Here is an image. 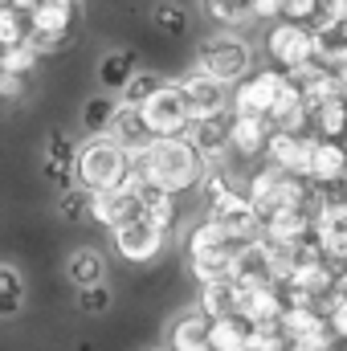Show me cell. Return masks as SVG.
<instances>
[{
  "label": "cell",
  "instance_id": "1",
  "mask_svg": "<svg viewBox=\"0 0 347 351\" xmlns=\"http://www.w3.org/2000/svg\"><path fill=\"white\" fill-rule=\"evenodd\" d=\"M135 172L147 184L164 188V192H192L204 184L208 164L200 160V152L188 139H156L143 156H135Z\"/></svg>",
  "mask_w": 347,
  "mask_h": 351
},
{
  "label": "cell",
  "instance_id": "2",
  "mask_svg": "<svg viewBox=\"0 0 347 351\" xmlns=\"http://www.w3.org/2000/svg\"><path fill=\"white\" fill-rule=\"evenodd\" d=\"M131 176H135V156L123 152L119 143H110L106 135L90 139L86 147H78V156H74V188H82L90 196L119 192V188H127Z\"/></svg>",
  "mask_w": 347,
  "mask_h": 351
},
{
  "label": "cell",
  "instance_id": "3",
  "mask_svg": "<svg viewBox=\"0 0 347 351\" xmlns=\"http://www.w3.org/2000/svg\"><path fill=\"white\" fill-rule=\"evenodd\" d=\"M196 74L221 86H241L254 74V45L241 41L237 33H213L196 49Z\"/></svg>",
  "mask_w": 347,
  "mask_h": 351
},
{
  "label": "cell",
  "instance_id": "4",
  "mask_svg": "<svg viewBox=\"0 0 347 351\" xmlns=\"http://www.w3.org/2000/svg\"><path fill=\"white\" fill-rule=\"evenodd\" d=\"M78 4L70 0H49V4H33L29 12V45L37 53H58L74 41V25H78Z\"/></svg>",
  "mask_w": 347,
  "mask_h": 351
},
{
  "label": "cell",
  "instance_id": "5",
  "mask_svg": "<svg viewBox=\"0 0 347 351\" xmlns=\"http://www.w3.org/2000/svg\"><path fill=\"white\" fill-rule=\"evenodd\" d=\"M265 58L274 62L278 74H298L307 66H315L319 49H315V33L302 29V25H290V21H278L265 29Z\"/></svg>",
  "mask_w": 347,
  "mask_h": 351
},
{
  "label": "cell",
  "instance_id": "6",
  "mask_svg": "<svg viewBox=\"0 0 347 351\" xmlns=\"http://www.w3.org/2000/svg\"><path fill=\"white\" fill-rule=\"evenodd\" d=\"M208 221H213V225L225 233V241H233L237 250H246V245L261 241L258 208H254L250 196L237 192V188H229V192H221L217 200H208Z\"/></svg>",
  "mask_w": 347,
  "mask_h": 351
},
{
  "label": "cell",
  "instance_id": "7",
  "mask_svg": "<svg viewBox=\"0 0 347 351\" xmlns=\"http://www.w3.org/2000/svg\"><path fill=\"white\" fill-rule=\"evenodd\" d=\"M143 123L152 131V139H184L188 127H192V110H188V98L180 82H168L160 94H152L143 106Z\"/></svg>",
  "mask_w": 347,
  "mask_h": 351
},
{
  "label": "cell",
  "instance_id": "8",
  "mask_svg": "<svg viewBox=\"0 0 347 351\" xmlns=\"http://www.w3.org/2000/svg\"><path fill=\"white\" fill-rule=\"evenodd\" d=\"M282 90H286V74H278L274 66H270V70H254L241 86H233L229 110L241 114V119H265V123H270V114H274Z\"/></svg>",
  "mask_w": 347,
  "mask_h": 351
},
{
  "label": "cell",
  "instance_id": "9",
  "mask_svg": "<svg viewBox=\"0 0 347 351\" xmlns=\"http://www.w3.org/2000/svg\"><path fill=\"white\" fill-rule=\"evenodd\" d=\"M115 250H119L123 262L152 265V262H160L164 250H168V229L152 225L147 217H135V221H127V225L115 229Z\"/></svg>",
  "mask_w": 347,
  "mask_h": 351
},
{
  "label": "cell",
  "instance_id": "10",
  "mask_svg": "<svg viewBox=\"0 0 347 351\" xmlns=\"http://www.w3.org/2000/svg\"><path fill=\"white\" fill-rule=\"evenodd\" d=\"M315 147H319V135H286V131H274L270 135V147H265V164L278 168V172H286V176H294V180H311Z\"/></svg>",
  "mask_w": 347,
  "mask_h": 351
},
{
  "label": "cell",
  "instance_id": "11",
  "mask_svg": "<svg viewBox=\"0 0 347 351\" xmlns=\"http://www.w3.org/2000/svg\"><path fill=\"white\" fill-rule=\"evenodd\" d=\"M229 131H233V110L225 114H213V119H196L188 127V143L200 152V160L208 168H225V156H229Z\"/></svg>",
  "mask_w": 347,
  "mask_h": 351
},
{
  "label": "cell",
  "instance_id": "12",
  "mask_svg": "<svg viewBox=\"0 0 347 351\" xmlns=\"http://www.w3.org/2000/svg\"><path fill=\"white\" fill-rule=\"evenodd\" d=\"M315 237V217L307 208H278L261 221V241L274 250H294Z\"/></svg>",
  "mask_w": 347,
  "mask_h": 351
},
{
  "label": "cell",
  "instance_id": "13",
  "mask_svg": "<svg viewBox=\"0 0 347 351\" xmlns=\"http://www.w3.org/2000/svg\"><path fill=\"white\" fill-rule=\"evenodd\" d=\"M180 90H184V98H188V110H192V123L196 119H213V114H225L229 110V102H233V90L221 86V82H213V78H204V74H188V78H180Z\"/></svg>",
  "mask_w": 347,
  "mask_h": 351
},
{
  "label": "cell",
  "instance_id": "14",
  "mask_svg": "<svg viewBox=\"0 0 347 351\" xmlns=\"http://www.w3.org/2000/svg\"><path fill=\"white\" fill-rule=\"evenodd\" d=\"M106 139L119 143V147L131 152V156H143V152L156 143L152 131H147V123H143V110H139V106H127V102H119V110H115V119H110V127H106Z\"/></svg>",
  "mask_w": 347,
  "mask_h": 351
},
{
  "label": "cell",
  "instance_id": "15",
  "mask_svg": "<svg viewBox=\"0 0 347 351\" xmlns=\"http://www.w3.org/2000/svg\"><path fill=\"white\" fill-rule=\"evenodd\" d=\"M168 351H213L208 348V319L204 311L192 302L184 311H176L172 323H168Z\"/></svg>",
  "mask_w": 347,
  "mask_h": 351
},
{
  "label": "cell",
  "instance_id": "16",
  "mask_svg": "<svg viewBox=\"0 0 347 351\" xmlns=\"http://www.w3.org/2000/svg\"><path fill=\"white\" fill-rule=\"evenodd\" d=\"M270 135H274V127H270L265 119H241V114H233L229 156H237V160H265Z\"/></svg>",
  "mask_w": 347,
  "mask_h": 351
},
{
  "label": "cell",
  "instance_id": "17",
  "mask_svg": "<svg viewBox=\"0 0 347 351\" xmlns=\"http://www.w3.org/2000/svg\"><path fill=\"white\" fill-rule=\"evenodd\" d=\"M311 184L331 192L347 184V143H331V139H319L315 147V164H311Z\"/></svg>",
  "mask_w": 347,
  "mask_h": 351
},
{
  "label": "cell",
  "instance_id": "18",
  "mask_svg": "<svg viewBox=\"0 0 347 351\" xmlns=\"http://www.w3.org/2000/svg\"><path fill=\"white\" fill-rule=\"evenodd\" d=\"M254 339H258V327L246 323L241 315H225V319L208 323V348L213 351H254Z\"/></svg>",
  "mask_w": 347,
  "mask_h": 351
},
{
  "label": "cell",
  "instance_id": "19",
  "mask_svg": "<svg viewBox=\"0 0 347 351\" xmlns=\"http://www.w3.org/2000/svg\"><path fill=\"white\" fill-rule=\"evenodd\" d=\"M102 274H106V258H102L94 245H78V250L66 258V278H70V286H74L78 294L102 286Z\"/></svg>",
  "mask_w": 347,
  "mask_h": 351
},
{
  "label": "cell",
  "instance_id": "20",
  "mask_svg": "<svg viewBox=\"0 0 347 351\" xmlns=\"http://www.w3.org/2000/svg\"><path fill=\"white\" fill-rule=\"evenodd\" d=\"M196 306L204 311V319H225V315H237L241 306V286L237 282H213V286H200L196 294Z\"/></svg>",
  "mask_w": 347,
  "mask_h": 351
},
{
  "label": "cell",
  "instance_id": "21",
  "mask_svg": "<svg viewBox=\"0 0 347 351\" xmlns=\"http://www.w3.org/2000/svg\"><path fill=\"white\" fill-rule=\"evenodd\" d=\"M139 70H135V53L131 49H110V53H102V62H98V86L102 90H123L131 86V78H135Z\"/></svg>",
  "mask_w": 347,
  "mask_h": 351
},
{
  "label": "cell",
  "instance_id": "22",
  "mask_svg": "<svg viewBox=\"0 0 347 351\" xmlns=\"http://www.w3.org/2000/svg\"><path fill=\"white\" fill-rule=\"evenodd\" d=\"M139 217H147L152 225L168 229V225L176 221V196L172 192H164V188H156V184H147V180L139 176Z\"/></svg>",
  "mask_w": 347,
  "mask_h": 351
},
{
  "label": "cell",
  "instance_id": "23",
  "mask_svg": "<svg viewBox=\"0 0 347 351\" xmlns=\"http://www.w3.org/2000/svg\"><path fill=\"white\" fill-rule=\"evenodd\" d=\"M29 12L33 4H0V49H16L29 41Z\"/></svg>",
  "mask_w": 347,
  "mask_h": 351
},
{
  "label": "cell",
  "instance_id": "24",
  "mask_svg": "<svg viewBox=\"0 0 347 351\" xmlns=\"http://www.w3.org/2000/svg\"><path fill=\"white\" fill-rule=\"evenodd\" d=\"M311 135L319 139H331V143H347V98L323 106L311 114Z\"/></svg>",
  "mask_w": 347,
  "mask_h": 351
},
{
  "label": "cell",
  "instance_id": "25",
  "mask_svg": "<svg viewBox=\"0 0 347 351\" xmlns=\"http://www.w3.org/2000/svg\"><path fill=\"white\" fill-rule=\"evenodd\" d=\"M25 306V278L8 265H0V319H12Z\"/></svg>",
  "mask_w": 347,
  "mask_h": 351
},
{
  "label": "cell",
  "instance_id": "26",
  "mask_svg": "<svg viewBox=\"0 0 347 351\" xmlns=\"http://www.w3.org/2000/svg\"><path fill=\"white\" fill-rule=\"evenodd\" d=\"M115 110H119V102L110 98V94H94L86 106H82V127L94 131L98 139L106 135V127H110V119H115Z\"/></svg>",
  "mask_w": 347,
  "mask_h": 351
},
{
  "label": "cell",
  "instance_id": "27",
  "mask_svg": "<svg viewBox=\"0 0 347 351\" xmlns=\"http://www.w3.org/2000/svg\"><path fill=\"white\" fill-rule=\"evenodd\" d=\"M200 12H204L213 25H225V29H237V25L254 21L246 0H237V4H229V0H213V4H200Z\"/></svg>",
  "mask_w": 347,
  "mask_h": 351
},
{
  "label": "cell",
  "instance_id": "28",
  "mask_svg": "<svg viewBox=\"0 0 347 351\" xmlns=\"http://www.w3.org/2000/svg\"><path fill=\"white\" fill-rule=\"evenodd\" d=\"M37 62H41V53H37L29 41L16 45V49H0V70L12 74V78H29V74L37 70Z\"/></svg>",
  "mask_w": 347,
  "mask_h": 351
},
{
  "label": "cell",
  "instance_id": "29",
  "mask_svg": "<svg viewBox=\"0 0 347 351\" xmlns=\"http://www.w3.org/2000/svg\"><path fill=\"white\" fill-rule=\"evenodd\" d=\"M164 86H168V78H160V74H135V78H131V86L123 90V98H119V102H127V106H143L152 94H160Z\"/></svg>",
  "mask_w": 347,
  "mask_h": 351
},
{
  "label": "cell",
  "instance_id": "30",
  "mask_svg": "<svg viewBox=\"0 0 347 351\" xmlns=\"http://www.w3.org/2000/svg\"><path fill=\"white\" fill-rule=\"evenodd\" d=\"M58 208H62L66 221H78V225H82V221H90V192H82V188L62 192V204H58Z\"/></svg>",
  "mask_w": 347,
  "mask_h": 351
},
{
  "label": "cell",
  "instance_id": "31",
  "mask_svg": "<svg viewBox=\"0 0 347 351\" xmlns=\"http://www.w3.org/2000/svg\"><path fill=\"white\" fill-rule=\"evenodd\" d=\"M152 16H156V25L164 29V33H184V25H188V12L180 8V4H156L152 8Z\"/></svg>",
  "mask_w": 347,
  "mask_h": 351
},
{
  "label": "cell",
  "instance_id": "32",
  "mask_svg": "<svg viewBox=\"0 0 347 351\" xmlns=\"http://www.w3.org/2000/svg\"><path fill=\"white\" fill-rule=\"evenodd\" d=\"M25 94H29V78H12V74L0 70V102H4V106L25 102Z\"/></svg>",
  "mask_w": 347,
  "mask_h": 351
},
{
  "label": "cell",
  "instance_id": "33",
  "mask_svg": "<svg viewBox=\"0 0 347 351\" xmlns=\"http://www.w3.org/2000/svg\"><path fill=\"white\" fill-rule=\"evenodd\" d=\"M78 306H82L86 315H102V311L110 306V290H106V286H94V290H82V294H78Z\"/></svg>",
  "mask_w": 347,
  "mask_h": 351
},
{
  "label": "cell",
  "instance_id": "34",
  "mask_svg": "<svg viewBox=\"0 0 347 351\" xmlns=\"http://www.w3.org/2000/svg\"><path fill=\"white\" fill-rule=\"evenodd\" d=\"M254 351H290V343H286V335H282L278 327H258Z\"/></svg>",
  "mask_w": 347,
  "mask_h": 351
},
{
  "label": "cell",
  "instance_id": "35",
  "mask_svg": "<svg viewBox=\"0 0 347 351\" xmlns=\"http://www.w3.org/2000/svg\"><path fill=\"white\" fill-rule=\"evenodd\" d=\"M250 16L278 25V21H282V0H250Z\"/></svg>",
  "mask_w": 347,
  "mask_h": 351
},
{
  "label": "cell",
  "instance_id": "36",
  "mask_svg": "<svg viewBox=\"0 0 347 351\" xmlns=\"http://www.w3.org/2000/svg\"><path fill=\"white\" fill-rule=\"evenodd\" d=\"M327 319H331V331H335V339H339V343H347V311H331Z\"/></svg>",
  "mask_w": 347,
  "mask_h": 351
},
{
  "label": "cell",
  "instance_id": "37",
  "mask_svg": "<svg viewBox=\"0 0 347 351\" xmlns=\"http://www.w3.org/2000/svg\"><path fill=\"white\" fill-rule=\"evenodd\" d=\"M147 351H168V348H147Z\"/></svg>",
  "mask_w": 347,
  "mask_h": 351
},
{
  "label": "cell",
  "instance_id": "38",
  "mask_svg": "<svg viewBox=\"0 0 347 351\" xmlns=\"http://www.w3.org/2000/svg\"><path fill=\"white\" fill-rule=\"evenodd\" d=\"M344 98H347V78H344Z\"/></svg>",
  "mask_w": 347,
  "mask_h": 351
}]
</instances>
